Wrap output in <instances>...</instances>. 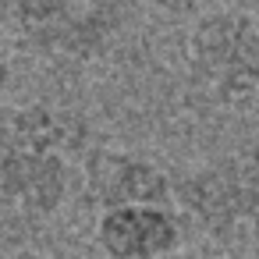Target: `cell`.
I'll use <instances>...</instances> for the list:
<instances>
[{"instance_id":"obj_6","label":"cell","mask_w":259,"mask_h":259,"mask_svg":"<svg viewBox=\"0 0 259 259\" xmlns=\"http://www.w3.org/2000/svg\"><path fill=\"white\" fill-rule=\"evenodd\" d=\"M78 199H85L93 213L121 202H178L174 174L163 163H156L146 153L100 142L85 156Z\"/></svg>"},{"instance_id":"obj_8","label":"cell","mask_w":259,"mask_h":259,"mask_svg":"<svg viewBox=\"0 0 259 259\" xmlns=\"http://www.w3.org/2000/svg\"><path fill=\"white\" fill-rule=\"evenodd\" d=\"M18 47L8 39V32L0 29V100H4L8 93H11V85H15V78H18Z\"/></svg>"},{"instance_id":"obj_7","label":"cell","mask_w":259,"mask_h":259,"mask_svg":"<svg viewBox=\"0 0 259 259\" xmlns=\"http://www.w3.org/2000/svg\"><path fill=\"white\" fill-rule=\"evenodd\" d=\"M142 4H146L153 15H160V18H170V22H192V18H199V15L213 11V8L231 4V0H142Z\"/></svg>"},{"instance_id":"obj_1","label":"cell","mask_w":259,"mask_h":259,"mask_svg":"<svg viewBox=\"0 0 259 259\" xmlns=\"http://www.w3.org/2000/svg\"><path fill=\"white\" fill-rule=\"evenodd\" d=\"M93 146L85 114L61 100L0 103V220L47 224L64 213Z\"/></svg>"},{"instance_id":"obj_3","label":"cell","mask_w":259,"mask_h":259,"mask_svg":"<svg viewBox=\"0 0 259 259\" xmlns=\"http://www.w3.org/2000/svg\"><path fill=\"white\" fill-rule=\"evenodd\" d=\"M185 78L209 107L259 117V15L224 4L192 18Z\"/></svg>"},{"instance_id":"obj_5","label":"cell","mask_w":259,"mask_h":259,"mask_svg":"<svg viewBox=\"0 0 259 259\" xmlns=\"http://www.w3.org/2000/svg\"><path fill=\"white\" fill-rule=\"evenodd\" d=\"M188 220L178 202H121L93 213V245L110 259H160L185 248Z\"/></svg>"},{"instance_id":"obj_4","label":"cell","mask_w":259,"mask_h":259,"mask_svg":"<svg viewBox=\"0 0 259 259\" xmlns=\"http://www.w3.org/2000/svg\"><path fill=\"white\" fill-rule=\"evenodd\" d=\"M178 209L209 238L259 231V149L224 153L174 178Z\"/></svg>"},{"instance_id":"obj_2","label":"cell","mask_w":259,"mask_h":259,"mask_svg":"<svg viewBox=\"0 0 259 259\" xmlns=\"http://www.w3.org/2000/svg\"><path fill=\"white\" fill-rule=\"evenodd\" d=\"M124 25V0H0V29L18 54L43 64H100L121 43Z\"/></svg>"}]
</instances>
